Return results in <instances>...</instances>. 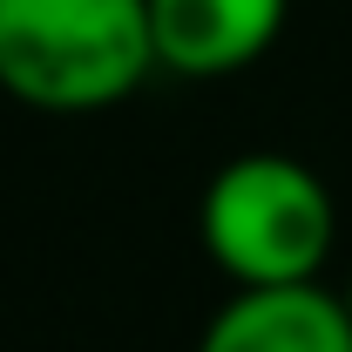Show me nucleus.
<instances>
[{
  "label": "nucleus",
  "mask_w": 352,
  "mask_h": 352,
  "mask_svg": "<svg viewBox=\"0 0 352 352\" xmlns=\"http://www.w3.org/2000/svg\"><path fill=\"white\" fill-rule=\"evenodd\" d=\"M292 0H149L156 68L183 82H217L271 54Z\"/></svg>",
  "instance_id": "3"
},
{
  "label": "nucleus",
  "mask_w": 352,
  "mask_h": 352,
  "mask_svg": "<svg viewBox=\"0 0 352 352\" xmlns=\"http://www.w3.org/2000/svg\"><path fill=\"white\" fill-rule=\"evenodd\" d=\"M346 305H352V285H346Z\"/></svg>",
  "instance_id": "5"
},
{
  "label": "nucleus",
  "mask_w": 352,
  "mask_h": 352,
  "mask_svg": "<svg viewBox=\"0 0 352 352\" xmlns=\"http://www.w3.org/2000/svg\"><path fill=\"white\" fill-rule=\"evenodd\" d=\"M197 352H352L346 292L305 285H237L204 325Z\"/></svg>",
  "instance_id": "4"
},
{
  "label": "nucleus",
  "mask_w": 352,
  "mask_h": 352,
  "mask_svg": "<svg viewBox=\"0 0 352 352\" xmlns=\"http://www.w3.org/2000/svg\"><path fill=\"white\" fill-rule=\"evenodd\" d=\"M332 190L305 170L298 156L251 149L230 156L204 204H197V237L230 285H305L332 258Z\"/></svg>",
  "instance_id": "2"
},
{
  "label": "nucleus",
  "mask_w": 352,
  "mask_h": 352,
  "mask_svg": "<svg viewBox=\"0 0 352 352\" xmlns=\"http://www.w3.org/2000/svg\"><path fill=\"white\" fill-rule=\"evenodd\" d=\"M149 75V0H0V88L14 102L95 116Z\"/></svg>",
  "instance_id": "1"
}]
</instances>
